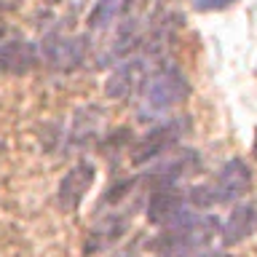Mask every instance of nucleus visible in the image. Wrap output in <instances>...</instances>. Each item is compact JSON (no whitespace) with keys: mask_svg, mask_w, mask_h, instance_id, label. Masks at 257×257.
Segmentation results:
<instances>
[{"mask_svg":"<svg viewBox=\"0 0 257 257\" xmlns=\"http://www.w3.org/2000/svg\"><path fill=\"white\" fill-rule=\"evenodd\" d=\"M188 209H193V204L188 201V193H182L177 185H164V188L150 190L145 212H148V222L158 225V228H166L174 220H180Z\"/></svg>","mask_w":257,"mask_h":257,"instance_id":"1a4fd4ad","label":"nucleus"},{"mask_svg":"<svg viewBox=\"0 0 257 257\" xmlns=\"http://www.w3.org/2000/svg\"><path fill=\"white\" fill-rule=\"evenodd\" d=\"M48 3H51V6H56V3H64V0H48Z\"/></svg>","mask_w":257,"mask_h":257,"instance_id":"a211bd4d","label":"nucleus"},{"mask_svg":"<svg viewBox=\"0 0 257 257\" xmlns=\"http://www.w3.org/2000/svg\"><path fill=\"white\" fill-rule=\"evenodd\" d=\"M190 123L193 120L188 115H180V118H172V120H166V123L150 128V132L132 148V164H148V161H156L158 156H164L166 150L177 148V142L188 134Z\"/></svg>","mask_w":257,"mask_h":257,"instance_id":"0eeeda50","label":"nucleus"},{"mask_svg":"<svg viewBox=\"0 0 257 257\" xmlns=\"http://www.w3.org/2000/svg\"><path fill=\"white\" fill-rule=\"evenodd\" d=\"M252 145H254V156H257V132H254V142Z\"/></svg>","mask_w":257,"mask_h":257,"instance_id":"f3484780","label":"nucleus"},{"mask_svg":"<svg viewBox=\"0 0 257 257\" xmlns=\"http://www.w3.org/2000/svg\"><path fill=\"white\" fill-rule=\"evenodd\" d=\"M188 96H190V83L185 78V72L174 62H158L142 83L140 118L153 120V118L164 115L169 107L185 102Z\"/></svg>","mask_w":257,"mask_h":257,"instance_id":"f03ea898","label":"nucleus"},{"mask_svg":"<svg viewBox=\"0 0 257 257\" xmlns=\"http://www.w3.org/2000/svg\"><path fill=\"white\" fill-rule=\"evenodd\" d=\"M128 6H132V0H96L91 14H88V19H86L88 30H94V32L110 30L128 11Z\"/></svg>","mask_w":257,"mask_h":257,"instance_id":"ddd939ff","label":"nucleus"},{"mask_svg":"<svg viewBox=\"0 0 257 257\" xmlns=\"http://www.w3.org/2000/svg\"><path fill=\"white\" fill-rule=\"evenodd\" d=\"M134 209L137 206H115V209H107V214L96 217V222L91 225V230L86 236V252L94 254V252H102V249L115 244L128 230V225H132Z\"/></svg>","mask_w":257,"mask_h":257,"instance_id":"6e6552de","label":"nucleus"},{"mask_svg":"<svg viewBox=\"0 0 257 257\" xmlns=\"http://www.w3.org/2000/svg\"><path fill=\"white\" fill-rule=\"evenodd\" d=\"M94 177H96V169H94L91 161H78V164L62 177L59 190H56V201H59V206L64 212H75L80 206L83 196L91 190Z\"/></svg>","mask_w":257,"mask_h":257,"instance_id":"9d476101","label":"nucleus"},{"mask_svg":"<svg viewBox=\"0 0 257 257\" xmlns=\"http://www.w3.org/2000/svg\"><path fill=\"white\" fill-rule=\"evenodd\" d=\"M249 188H252V169L246 166V161L230 158L209 182L196 185L193 190H188V201L198 209L233 204V201L244 198Z\"/></svg>","mask_w":257,"mask_h":257,"instance_id":"7ed1b4c3","label":"nucleus"},{"mask_svg":"<svg viewBox=\"0 0 257 257\" xmlns=\"http://www.w3.org/2000/svg\"><path fill=\"white\" fill-rule=\"evenodd\" d=\"M254 230H257V204H254V201H249V204H238L228 214V220L220 225V236H222L225 246L241 244V241H246Z\"/></svg>","mask_w":257,"mask_h":257,"instance_id":"f8f14e48","label":"nucleus"},{"mask_svg":"<svg viewBox=\"0 0 257 257\" xmlns=\"http://www.w3.org/2000/svg\"><path fill=\"white\" fill-rule=\"evenodd\" d=\"M198 166H201V156L196 150L172 148V150H166L164 156H158L156 164L140 177H142V185H148L153 190V188H164V185H177L185 174L196 172Z\"/></svg>","mask_w":257,"mask_h":257,"instance_id":"423d86ee","label":"nucleus"},{"mask_svg":"<svg viewBox=\"0 0 257 257\" xmlns=\"http://www.w3.org/2000/svg\"><path fill=\"white\" fill-rule=\"evenodd\" d=\"M102 112L94 107V104H88V107L78 110L75 112V120H72V128H70V140L72 145H86L91 142L96 132H99V123H102Z\"/></svg>","mask_w":257,"mask_h":257,"instance_id":"4468645a","label":"nucleus"},{"mask_svg":"<svg viewBox=\"0 0 257 257\" xmlns=\"http://www.w3.org/2000/svg\"><path fill=\"white\" fill-rule=\"evenodd\" d=\"M158 62H164V56L145 51V48L128 54L126 59L115 62L112 64V75L107 78V86H104L107 96L110 99H128L132 94H137L142 88L145 78L150 75V70L156 67Z\"/></svg>","mask_w":257,"mask_h":257,"instance_id":"20e7f679","label":"nucleus"},{"mask_svg":"<svg viewBox=\"0 0 257 257\" xmlns=\"http://www.w3.org/2000/svg\"><path fill=\"white\" fill-rule=\"evenodd\" d=\"M217 233H220V220L214 214H201L196 209H188L180 220L166 225L148 244V249H153L156 254L196 252V249H206Z\"/></svg>","mask_w":257,"mask_h":257,"instance_id":"f257e3e1","label":"nucleus"},{"mask_svg":"<svg viewBox=\"0 0 257 257\" xmlns=\"http://www.w3.org/2000/svg\"><path fill=\"white\" fill-rule=\"evenodd\" d=\"M236 0H193V8L196 11H222V8H228V6H233Z\"/></svg>","mask_w":257,"mask_h":257,"instance_id":"2eb2a0df","label":"nucleus"},{"mask_svg":"<svg viewBox=\"0 0 257 257\" xmlns=\"http://www.w3.org/2000/svg\"><path fill=\"white\" fill-rule=\"evenodd\" d=\"M86 54H88L86 35L48 32L38 43V59H43L51 70H75L86 62Z\"/></svg>","mask_w":257,"mask_h":257,"instance_id":"39448f33","label":"nucleus"},{"mask_svg":"<svg viewBox=\"0 0 257 257\" xmlns=\"http://www.w3.org/2000/svg\"><path fill=\"white\" fill-rule=\"evenodd\" d=\"M38 62V43H30L27 38H11L0 43V75H24Z\"/></svg>","mask_w":257,"mask_h":257,"instance_id":"9b49d317","label":"nucleus"},{"mask_svg":"<svg viewBox=\"0 0 257 257\" xmlns=\"http://www.w3.org/2000/svg\"><path fill=\"white\" fill-rule=\"evenodd\" d=\"M110 257H140V241H134V244L118 249V252H112Z\"/></svg>","mask_w":257,"mask_h":257,"instance_id":"dca6fc26","label":"nucleus"}]
</instances>
